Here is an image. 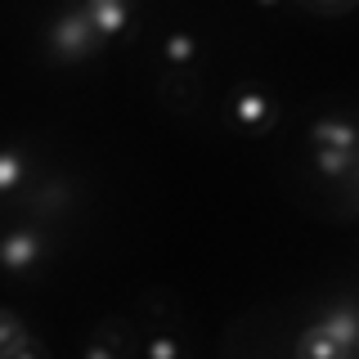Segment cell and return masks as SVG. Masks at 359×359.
<instances>
[{
  "instance_id": "6da1fadb",
  "label": "cell",
  "mask_w": 359,
  "mask_h": 359,
  "mask_svg": "<svg viewBox=\"0 0 359 359\" xmlns=\"http://www.w3.org/2000/svg\"><path fill=\"white\" fill-rule=\"evenodd\" d=\"M99 41L104 36L95 32V22H90L86 9H67V14H59V22L50 27V50H54V59H63V63L86 59Z\"/></svg>"
},
{
  "instance_id": "7a4b0ae2",
  "label": "cell",
  "mask_w": 359,
  "mask_h": 359,
  "mask_svg": "<svg viewBox=\"0 0 359 359\" xmlns=\"http://www.w3.org/2000/svg\"><path fill=\"white\" fill-rule=\"evenodd\" d=\"M140 351V337H135V323L130 319H117V314H112V319H99L95 323V337H90L86 341V355L90 359H117V355H135Z\"/></svg>"
},
{
  "instance_id": "3957f363",
  "label": "cell",
  "mask_w": 359,
  "mask_h": 359,
  "mask_svg": "<svg viewBox=\"0 0 359 359\" xmlns=\"http://www.w3.org/2000/svg\"><path fill=\"white\" fill-rule=\"evenodd\" d=\"M157 99H162V108H171V112H194L202 104L198 72H189L184 63L171 67V72H162V81H157Z\"/></svg>"
},
{
  "instance_id": "277c9868",
  "label": "cell",
  "mask_w": 359,
  "mask_h": 359,
  "mask_svg": "<svg viewBox=\"0 0 359 359\" xmlns=\"http://www.w3.org/2000/svg\"><path fill=\"white\" fill-rule=\"evenodd\" d=\"M233 117H238L252 135H265L278 121V108H274V99H269L265 90H243V95L233 99Z\"/></svg>"
},
{
  "instance_id": "5b68a950",
  "label": "cell",
  "mask_w": 359,
  "mask_h": 359,
  "mask_svg": "<svg viewBox=\"0 0 359 359\" xmlns=\"http://www.w3.org/2000/svg\"><path fill=\"white\" fill-rule=\"evenodd\" d=\"M319 328L332 337L337 346H341L346 355L359 346V310L351 306V301H337L332 310H323V319H319Z\"/></svg>"
},
{
  "instance_id": "8992f818",
  "label": "cell",
  "mask_w": 359,
  "mask_h": 359,
  "mask_svg": "<svg viewBox=\"0 0 359 359\" xmlns=\"http://www.w3.org/2000/svg\"><path fill=\"white\" fill-rule=\"evenodd\" d=\"M41 252H45L41 233L36 229H18V233H9V238L0 243V265L5 269H27V265L41 261Z\"/></svg>"
},
{
  "instance_id": "52a82bcc",
  "label": "cell",
  "mask_w": 359,
  "mask_h": 359,
  "mask_svg": "<svg viewBox=\"0 0 359 359\" xmlns=\"http://www.w3.org/2000/svg\"><path fill=\"white\" fill-rule=\"evenodd\" d=\"M310 140H314V149H359V130L351 126V121H341V117L314 121Z\"/></svg>"
},
{
  "instance_id": "ba28073f",
  "label": "cell",
  "mask_w": 359,
  "mask_h": 359,
  "mask_svg": "<svg viewBox=\"0 0 359 359\" xmlns=\"http://www.w3.org/2000/svg\"><path fill=\"white\" fill-rule=\"evenodd\" d=\"M99 36H121L126 27V0H99V5H81Z\"/></svg>"
},
{
  "instance_id": "9c48e42d",
  "label": "cell",
  "mask_w": 359,
  "mask_h": 359,
  "mask_svg": "<svg viewBox=\"0 0 359 359\" xmlns=\"http://www.w3.org/2000/svg\"><path fill=\"white\" fill-rule=\"evenodd\" d=\"M292 351H297L301 359H341V355H346L341 346H337L332 337L319 328V323H310V328L297 337V346H292Z\"/></svg>"
},
{
  "instance_id": "30bf717a",
  "label": "cell",
  "mask_w": 359,
  "mask_h": 359,
  "mask_svg": "<svg viewBox=\"0 0 359 359\" xmlns=\"http://www.w3.org/2000/svg\"><path fill=\"white\" fill-rule=\"evenodd\" d=\"M314 166L332 180H346L359 166V149H314Z\"/></svg>"
},
{
  "instance_id": "8fae6325",
  "label": "cell",
  "mask_w": 359,
  "mask_h": 359,
  "mask_svg": "<svg viewBox=\"0 0 359 359\" xmlns=\"http://www.w3.org/2000/svg\"><path fill=\"white\" fill-rule=\"evenodd\" d=\"M140 310L149 314V319L157 323V328H171V323L180 319V306L171 301V292H162V287L144 292V297H140Z\"/></svg>"
},
{
  "instance_id": "7c38bea8",
  "label": "cell",
  "mask_w": 359,
  "mask_h": 359,
  "mask_svg": "<svg viewBox=\"0 0 359 359\" xmlns=\"http://www.w3.org/2000/svg\"><path fill=\"white\" fill-rule=\"evenodd\" d=\"M22 341H27V323H22L14 310L0 306V359L18 355V351H22Z\"/></svg>"
},
{
  "instance_id": "4fadbf2b",
  "label": "cell",
  "mask_w": 359,
  "mask_h": 359,
  "mask_svg": "<svg viewBox=\"0 0 359 359\" xmlns=\"http://www.w3.org/2000/svg\"><path fill=\"white\" fill-rule=\"evenodd\" d=\"M67 198H72V189H67L63 180H45V184L36 189V198H32V207H36V216H54Z\"/></svg>"
},
{
  "instance_id": "5bb4252c",
  "label": "cell",
  "mask_w": 359,
  "mask_h": 359,
  "mask_svg": "<svg viewBox=\"0 0 359 359\" xmlns=\"http://www.w3.org/2000/svg\"><path fill=\"white\" fill-rule=\"evenodd\" d=\"M166 59H171L175 67L189 63L194 59V36H189V32H171V36H166Z\"/></svg>"
},
{
  "instance_id": "9a60e30c",
  "label": "cell",
  "mask_w": 359,
  "mask_h": 359,
  "mask_svg": "<svg viewBox=\"0 0 359 359\" xmlns=\"http://www.w3.org/2000/svg\"><path fill=\"white\" fill-rule=\"evenodd\" d=\"M22 180V162L18 153H0V189H14Z\"/></svg>"
},
{
  "instance_id": "2e32d148",
  "label": "cell",
  "mask_w": 359,
  "mask_h": 359,
  "mask_svg": "<svg viewBox=\"0 0 359 359\" xmlns=\"http://www.w3.org/2000/svg\"><path fill=\"white\" fill-rule=\"evenodd\" d=\"M301 5H306L310 9V14H346V9H355L359 5V0H301Z\"/></svg>"
},
{
  "instance_id": "e0dca14e",
  "label": "cell",
  "mask_w": 359,
  "mask_h": 359,
  "mask_svg": "<svg viewBox=\"0 0 359 359\" xmlns=\"http://www.w3.org/2000/svg\"><path fill=\"white\" fill-rule=\"evenodd\" d=\"M144 355H153V359H171V355H180V341H171V337H162V341H149V346H144Z\"/></svg>"
},
{
  "instance_id": "ac0fdd59",
  "label": "cell",
  "mask_w": 359,
  "mask_h": 359,
  "mask_svg": "<svg viewBox=\"0 0 359 359\" xmlns=\"http://www.w3.org/2000/svg\"><path fill=\"white\" fill-rule=\"evenodd\" d=\"M346 189H351V207H359V166L346 175Z\"/></svg>"
},
{
  "instance_id": "d6986e66",
  "label": "cell",
  "mask_w": 359,
  "mask_h": 359,
  "mask_svg": "<svg viewBox=\"0 0 359 359\" xmlns=\"http://www.w3.org/2000/svg\"><path fill=\"white\" fill-rule=\"evenodd\" d=\"M256 5H265V9H269V5H278V0H256Z\"/></svg>"
},
{
  "instance_id": "ffe728a7",
  "label": "cell",
  "mask_w": 359,
  "mask_h": 359,
  "mask_svg": "<svg viewBox=\"0 0 359 359\" xmlns=\"http://www.w3.org/2000/svg\"><path fill=\"white\" fill-rule=\"evenodd\" d=\"M86 5H99V0H86Z\"/></svg>"
}]
</instances>
